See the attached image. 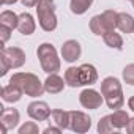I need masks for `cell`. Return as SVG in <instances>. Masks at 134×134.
I'll use <instances>...</instances> for the list:
<instances>
[{
    "instance_id": "1",
    "label": "cell",
    "mask_w": 134,
    "mask_h": 134,
    "mask_svg": "<svg viewBox=\"0 0 134 134\" xmlns=\"http://www.w3.org/2000/svg\"><path fill=\"white\" fill-rule=\"evenodd\" d=\"M101 93H103L104 101L109 109L117 110V109L123 107V104H125L123 90H121V84L117 77H114V76L106 77L101 82Z\"/></svg>"
},
{
    "instance_id": "2",
    "label": "cell",
    "mask_w": 134,
    "mask_h": 134,
    "mask_svg": "<svg viewBox=\"0 0 134 134\" xmlns=\"http://www.w3.org/2000/svg\"><path fill=\"white\" fill-rule=\"evenodd\" d=\"M10 84H14L18 87H21V90L32 98L41 96L46 90H44V84L40 81V77L33 73H14L10 79Z\"/></svg>"
},
{
    "instance_id": "3",
    "label": "cell",
    "mask_w": 134,
    "mask_h": 134,
    "mask_svg": "<svg viewBox=\"0 0 134 134\" xmlns=\"http://www.w3.org/2000/svg\"><path fill=\"white\" fill-rule=\"evenodd\" d=\"M36 55L40 58V65L44 73L52 74V73L60 71L62 63H60V58H58V54H57V49L54 47V44H51V43L40 44L36 49Z\"/></svg>"
},
{
    "instance_id": "4",
    "label": "cell",
    "mask_w": 134,
    "mask_h": 134,
    "mask_svg": "<svg viewBox=\"0 0 134 134\" xmlns=\"http://www.w3.org/2000/svg\"><path fill=\"white\" fill-rule=\"evenodd\" d=\"M36 16L40 27L44 32H54L57 29L55 16V2L54 0H40L36 3Z\"/></svg>"
},
{
    "instance_id": "5",
    "label": "cell",
    "mask_w": 134,
    "mask_h": 134,
    "mask_svg": "<svg viewBox=\"0 0 134 134\" xmlns=\"http://www.w3.org/2000/svg\"><path fill=\"white\" fill-rule=\"evenodd\" d=\"M117 16H118V13L114 10H106L104 13L93 16L88 24L92 33L103 36L104 33H107L110 30H115L117 29Z\"/></svg>"
},
{
    "instance_id": "6",
    "label": "cell",
    "mask_w": 134,
    "mask_h": 134,
    "mask_svg": "<svg viewBox=\"0 0 134 134\" xmlns=\"http://www.w3.org/2000/svg\"><path fill=\"white\" fill-rule=\"evenodd\" d=\"M92 128V118L81 110H70V129L77 132V134H84Z\"/></svg>"
},
{
    "instance_id": "7",
    "label": "cell",
    "mask_w": 134,
    "mask_h": 134,
    "mask_svg": "<svg viewBox=\"0 0 134 134\" xmlns=\"http://www.w3.org/2000/svg\"><path fill=\"white\" fill-rule=\"evenodd\" d=\"M104 101L103 93L96 92L95 88H85L79 95V103L85 109H99Z\"/></svg>"
},
{
    "instance_id": "8",
    "label": "cell",
    "mask_w": 134,
    "mask_h": 134,
    "mask_svg": "<svg viewBox=\"0 0 134 134\" xmlns=\"http://www.w3.org/2000/svg\"><path fill=\"white\" fill-rule=\"evenodd\" d=\"M2 57L10 63V66H11L13 70L21 68V66L25 63V60H27L25 52H24L21 47H16V46H11V47H2Z\"/></svg>"
},
{
    "instance_id": "9",
    "label": "cell",
    "mask_w": 134,
    "mask_h": 134,
    "mask_svg": "<svg viewBox=\"0 0 134 134\" xmlns=\"http://www.w3.org/2000/svg\"><path fill=\"white\" fill-rule=\"evenodd\" d=\"M27 114L30 118H33L36 121H44L52 115V110L47 106V103H44V101H32L27 106Z\"/></svg>"
},
{
    "instance_id": "10",
    "label": "cell",
    "mask_w": 134,
    "mask_h": 134,
    "mask_svg": "<svg viewBox=\"0 0 134 134\" xmlns=\"http://www.w3.org/2000/svg\"><path fill=\"white\" fill-rule=\"evenodd\" d=\"M19 120H21V115H19L18 109L5 107L2 110V114H0V123H2V128H3V134H7L8 131L14 129L19 125Z\"/></svg>"
},
{
    "instance_id": "11",
    "label": "cell",
    "mask_w": 134,
    "mask_h": 134,
    "mask_svg": "<svg viewBox=\"0 0 134 134\" xmlns=\"http://www.w3.org/2000/svg\"><path fill=\"white\" fill-rule=\"evenodd\" d=\"M82 54V47L79 44V41L76 40H68V41H65L63 46H62V57L65 62H68V63H73L76 62Z\"/></svg>"
},
{
    "instance_id": "12",
    "label": "cell",
    "mask_w": 134,
    "mask_h": 134,
    "mask_svg": "<svg viewBox=\"0 0 134 134\" xmlns=\"http://www.w3.org/2000/svg\"><path fill=\"white\" fill-rule=\"evenodd\" d=\"M98 81V71L92 63H84L79 66V82L81 87L84 85H92Z\"/></svg>"
},
{
    "instance_id": "13",
    "label": "cell",
    "mask_w": 134,
    "mask_h": 134,
    "mask_svg": "<svg viewBox=\"0 0 134 134\" xmlns=\"http://www.w3.org/2000/svg\"><path fill=\"white\" fill-rule=\"evenodd\" d=\"M65 85H66L65 79H62L57 73L49 74V76L46 77V81H44V90H46L47 93H51V95H57V93L63 92Z\"/></svg>"
},
{
    "instance_id": "14",
    "label": "cell",
    "mask_w": 134,
    "mask_h": 134,
    "mask_svg": "<svg viewBox=\"0 0 134 134\" xmlns=\"http://www.w3.org/2000/svg\"><path fill=\"white\" fill-rule=\"evenodd\" d=\"M35 29H36V24H35L33 16L30 13H21L19 14V22H18V30L22 35L29 36L35 32Z\"/></svg>"
},
{
    "instance_id": "15",
    "label": "cell",
    "mask_w": 134,
    "mask_h": 134,
    "mask_svg": "<svg viewBox=\"0 0 134 134\" xmlns=\"http://www.w3.org/2000/svg\"><path fill=\"white\" fill-rule=\"evenodd\" d=\"M22 90H21V87H18V85H14V84H8V85H5L3 88H2V99L5 101V103H10V104H13V103H18L21 98H22Z\"/></svg>"
},
{
    "instance_id": "16",
    "label": "cell",
    "mask_w": 134,
    "mask_h": 134,
    "mask_svg": "<svg viewBox=\"0 0 134 134\" xmlns=\"http://www.w3.org/2000/svg\"><path fill=\"white\" fill-rule=\"evenodd\" d=\"M109 121H110V126H112L114 129H121V128H126V126H128L129 115H128L126 110L117 109V110H114L112 114H109Z\"/></svg>"
},
{
    "instance_id": "17",
    "label": "cell",
    "mask_w": 134,
    "mask_h": 134,
    "mask_svg": "<svg viewBox=\"0 0 134 134\" xmlns=\"http://www.w3.org/2000/svg\"><path fill=\"white\" fill-rule=\"evenodd\" d=\"M117 29L123 33H134V18L128 13H118Z\"/></svg>"
},
{
    "instance_id": "18",
    "label": "cell",
    "mask_w": 134,
    "mask_h": 134,
    "mask_svg": "<svg viewBox=\"0 0 134 134\" xmlns=\"http://www.w3.org/2000/svg\"><path fill=\"white\" fill-rule=\"evenodd\" d=\"M52 118L57 126L62 129H68L70 128V112L63 110V109H54L52 110Z\"/></svg>"
},
{
    "instance_id": "19",
    "label": "cell",
    "mask_w": 134,
    "mask_h": 134,
    "mask_svg": "<svg viewBox=\"0 0 134 134\" xmlns=\"http://www.w3.org/2000/svg\"><path fill=\"white\" fill-rule=\"evenodd\" d=\"M103 40H104V43H106L109 47H112V49H117V51H121V49H123V38H121L118 33H115V30H110V32L104 33V35H103Z\"/></svg>"
},
{
    "instance_id": "20",
    "label": "cell",
    "mask_w": 134,
    "mask_h": 134,
    "mask_svg": "<svg viewBox=\"0 0 134 134\" xmlns=\"http://www.w3.org/2000/svg\"><path fill=\"white\" fill-rule=\"evenodd\" d=\"M18 22H19V16L10 10H5L0 14V25H7L11 30H14V29H18Z\"/></svg>"
},
{
    "instance_id": "21",
    "label": "cell",
    "mask_w": 134,
    "mask_h": 134,
    "mask_svg": "<svg viewBox=\"0 0 134 134\" xmlns=\"http://www.w3.org/2000/svg\"><path fill=\"white\" fill-rule=\"evenodd\" d=\"M93 5V0H70V8L73 14H84L90 7Z\"/></svg>"
},
{
    "instance_id": "22",
    "label": "cell",
    "mask_w": 134,
    "mask_h": 134,
    "mask_svg": "<svg viewBox=\"0 0 134 134\" xmlns=\"http://www.w3.org/2000/svg\"><path fill=\"white\" fill-rule=\"evenodd\" d=\"M65 82L70 87H81L79 82V66H70L68 70L65 71Z\"/></svg>"
},
{
    "instance_id": "23",
    "label": "cell",
    "mask_w": 134,
    "mask_h": 134,
    "mask_svg": "<svg viewBox=\"0 0 134 134\" xmlns=\"http://www.w3.org/2000/svg\"><path fill=\"white\" fill-rule=\"evenodd\" d=\"M121 76H123V81L128 85H134V63H129V65L125 66Z\"/></svg>"
},
{
    "instance_id": "24",
    "label": "cell",
    "mask_w": 134,
    "mask_h": 134,
    "mask_svg": "<svg viewBox=\"0 0 134 134\" xmlns=\"http://www.w3.org/2000/svg\"><path fill=\"white\" fill-rule=\"evenodd\" d=\"M19 134H38L40 132V128L35 121H27L25 125H22L18 131Z\"/></svg>"
},
{
    "instance_id": "25",
    "label": "cell",
    "mask_w": 134,
    "mask_h": 134,
    "mask_svg": "<svg viewBox=\"0 0 134 134\" xmlns=\"http://www.w3.org/2000/svg\"><path fill=\"white\" fill-rule=\"evenodd\" d=\"M114 128L110 126V121H109V115H104L99 121H98V132L101 134H107V132H112Z\"/></svg>"
},
{
    "instance_id": "26",
    "label": "cell",
    "mask_w": 134,
    "mask_h": 134,
    "mask_svg": "<svg viewBox=\"0 0 134 134\" xmlns=\"http://www.w3.org/2000/svg\"><path fill=\"white\" fill-rule=\"evenodd\" d=\"M11 29L10 27H7V25H0V38H2V44H5L8 40H10V36H11Z\"/></svg>"
},
{
    "instance_id": "27",
    "label": "cell",
    "mask_w": 134,
    "mask_h": 134,
    "mask_svg": "<svg viewBox=\"0 0 134 134\" xmlns=\"http://www.w3.org/2000/svg\"><path fill=\"white\" fill-rule=\"evenodd\" d=\"M11 70V66H10V63L2 57V55H0V76H5L8 71Z\"/></svg>"
},
{
    "instance_id": "28",
    "label": "cell",
    "mask_w": 134,
    "mask_h": 134,
    "mask_svg": "<svg viewBox=\"0 0 134 134\" xmlns=\"http://www.w3.org/2000/svg\"><path fill=\"white\" fill-rule=\"evenodd\" d=\"M51 132L58 134V132H62V128H60V126H49V128L44 129V134H51Z\"/></svg>"
},
{
    "instance_id": "29",
    "label": "cell",
    "mask_w": 134,
    "mask_h": 134,
    "mask_svg": "<svg viewBox=\"0 0 134 134\" xmlns=\"http://www.w3.org/2000/svg\"><path fill=\"white\" fill-rule=\"evenodd\" d=\"M22 5L27 7V8H32V7H36V3L40 2V0H21Z\"/></svg>"
},
{
    "instance_id": "30",
    "label": "cell",
    "mask_w": 134,
    "mask_h": 134,
    "mask_svg": "<svg viewBox=\"0 0 134 134\" xmlns=\"http://www.w3.org/2000/svg\"><path fill=\"white\" fill-rule=\"evenodd\" d=\"M126 131H128L129 134H134V118H129L128 126H126Z\"/></svg>"
},
{
    "instance_id": "31",
    "label": "cell",
    "mask_w": 134,
    "mask_h": 134,
    "mask_svg": "<svg viewBox=\"0 0 134 134\" xmlns=\"http://www.w3.org/2000/svg\"><path fill=\"white\" fill-rule=\"evenodd\" d=\"M128 107H129L131 110H134V96H131V98L128 99Z\"/></svg>"
},
{
    "instance_id": "32",
    "label": "cell",
    "mask_w": 134,
    "mask_h": 134,
    "mask_svg": "<svg viewBox=\"0 0 134 134\" xmlns=\"http://www.w3.org/2000/svg\"><path fill=\"white\" fill-rule=\"evenodd\" d=\"M18 0H2V3L3 5H13V3H16Z\"/></svg>"
},
{
    "instance_id": "33",
    "label": "cell",
    "mask_w": 134,
    "mask_h": 134,
    "mask_svg": "<svg viewBox=\"0 0 134 134\" xmlns=\"http://www.w3.org/2000/svg\"><path fill=\"white\" fill-rule=\"evenodd\" d=\"M131 3H132V8H134V0H131Z\"/></svg>"
}]
</instances>
